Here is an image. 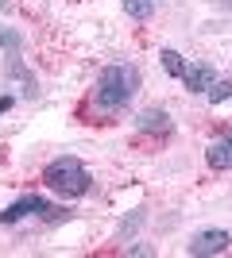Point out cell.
I'll return each mask as SVG.
<instances>
[{
	"mask_svg": "<svg viewBox=\"0 0 232 258\" xmlns=\"http://www.w3.org/2000/svg\"><path fill=\"white\" fill-rule=\"evenodd\" d=\"M159 58H163V70L170 77H182V70H186V62H182V54L178 50H170V46H163V54H159Z\"/></svg>",
	"mask_w": 232,
	"mask_h": 258,
	"instance_id": "30bf717a",
	"label": "cell"
},
{
	"mask_svg": "<svg viewBox=\"0 0 232 258\" xmlns=\"http://www.w3.org/2000/svg\"><path fill=\"white\" fill-rule=\"evenodd\" d=\"M43 185L51 189V193L74 201V197H85V193H89L93 177H89V170H85V162H81V158L62 154V158H55V162L43 170Z\"/></svg>",
	"mask_w": 232,
	"mask_h": 258,
	"instance_id": "7a4b0ae2",
	"label": "cell"
},
{
	"mask_svg": "<svg viewBox=\"0 0 232 258\" xmlns=\"http://www.w3.org/2000/svg\"><path fill=\"white\" fill-rule=\"evenodd\" d=\"M228 97H232V77H217V81L205 89V100H209V104H224Z\"/></svg>",
	"mask_w": 232,
	"mask_h": 258,
	"instance_id": "9c48e42d",
	"label": "cell"
},
{
	"mask_svg": "<svg viewBox=\"0 0 232 258\" xmlns=\"http://www.w3.org/2000/svg\"><path fill=\"white\" fill-rule=\"evenodd\" d=\"M12 108H16V97H12V93H4V97H0V116H4V112H12Z\"/></svg>",
	"mask_w": 232,
	"mask_h": 258,
	"instance_id": "7c38bea8",
	"label": "cell"
},
{
	"mask_svg": "<svg viewBox=\"0 0 232 258\" xmlns=\"http://www.w3.org/2000/svg\"><path fill=\"white\" fill-rule=\"evenodd\" d=\"M182 81H186V89L190 93H205V89L217 81V70L213 66H205V62H198V66H186L182 70Z\"/></svg>",
	"mask_w": 232,
	"mask_h": 258,
	"instance_id": "8992f818",
	"label": "cell"
},
{
	"mask_svg": "<svg viewBox=\"0 0 232 258\" xmlns=\"http://www.w3.org/2000/svg\"><path fill=\"white\" fill-rule=\"evenodd\" d=\"M232 247V235L221 231V227H209V231H198V235L186 243V254L194 258H209V254H224Z\"/></svg>",
	"mask_w": 232,
	"mask_h": 258,
	"instance_id": "277c9868",
	"label": "cell"
},
{
	"mask_svg": "<svg viewBox=\"0 0 232 258\" xmlns=\"http://www.w3.org/2000/svg\"><path fill=\"white\" fill-rule=\"evenodd\" d=\"M135 131H144V135H170L174 131V119L166 108H144L140 116H135Z\"/></svg>",
	"mask_w": 232,
	"mask_h": 258,
	"instance_id": "5b68a950",
	"label": "cell"
},
{
	"mask_svg": "<svg viewBox=\"0 0 232 258\" xmlns=\"http://www.w3.org/2000/svg\"><path fill=\"white\" fill-rule=\"evenodd\" d=\"M124 12H128L135 23H147L155 16V0H124Z\"/></svg>",
	"mask_w": 232,
	"mask_h": 258,
	"instance_id": "ba28073f",
	"label": "cell"
},
{
	"mask_svg": "<svg viewBox=\"0 0 232 258\" xmlns=\"http://www.w3.org/2000/svg\"><path fill=\"white\" fill-rule=\"evenodd\" d=\"M135 93H140V66H132V62L105 66L97 74V81H93V104L101 112H124Z\"/></svg>",
	"mask_w": 232,
	"mask_h": 258,
	"instance_id": "6da1fadb",
	"label": "cell"
},
{
	"mask_svg": "<svg viewBox=\"0 0 232 258\" xmlns=\"http://www.w3.org/2000/svg\"><path fill=\"white\" fill-rule=\"evenodd\" d=\"M0 8H8V0H0Z\"/></svg>",
	"mask_w": 232,
	"mask_h": 258,
	"instance_id": "4fadbf2b",
	"label": "cell"
},
{
	"mask_svg": "<svg viewBox=\"0 0 232 258\" xmlns=\"http://www.w3.org/2000/svg\"><path fill=\"white\" fill-rule=\"evenodd\" d=\"M205 162H209V170H232V135L213 139L205 151Z\"/></svg>",
	"mask_w": 232,
	"mask_h": 258,
	"instance_id": "52a82bcc",
	"label": "cell"
},
{
	"mask_svg": "<svg viewBox=\"0 0 232 258\" xmlns=\"http://www.w3.org/2000/svg\"><path fill=\"white\" fill-rule=\"evenodd\" d=\"M155 4H159V0H155Z\"/></svg>",
	"mask_w": 232,
	"mask_h": 258,
	"instance_id": "5bb4252c",
	"label": "cell"
},
{
	"mask_svg": "<svg viewBox=\"0 0 232 258\" xmlns=\"http://www.w3.org/2000/svg\"><path fill=\"white\" fill-rule=\"evenodd\" d=\"M124 254H140V258H151L155 250H151V247H144V243H135V247H128Z\"/></svg>",
	"mask_w": 232,
	"mask_h": 258,
	"instance_id": "8fae6325",
	"label": "cell"
},
{
	"mask_svg": "<svg viewBox=\"0 0 232 258\" xmlns=\"http://www.w3.org/2000/svg\"><path fill=\"white\" fill-rule=\"evenodd\" d=\"M27 216H39V220H47V224H62L70 212L58 208V205H51V201L39 197V193H27V197H20L16 205H8L4 212H0V224H20V220H27Z\"/></svg>",
	"mask_w": 232,
	"mask_h": 258,
	"instance_id": "3957f363",
	"label": "cell"
}]
</instances>
